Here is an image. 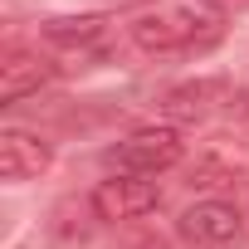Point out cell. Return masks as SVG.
Segmentation results:
<instances>
[{"mask_svg":"<svg viewBox=\"0 0 249 249\" xmlns=\"http://www.w3.org/2000/svg\"><path fill=\"white\" fill-rule=\"evenodd\" d=\"M103 25H107L103 15H64V20H44L39 35H44L49 44H69V49H73V44H93V39L103 35Z\"/></svg>","mask_w":249,"mask_h":249,"instance_id":"cell-8","label":"cell"},{"mask_svg":"<svg viewBox=\"0 0 249 249\" xmlns=\"http://www.w3.org/2000/svg\"><path fill=\"white\" fill-rule=\"evenodd\" d=\"M54 78V64L35 49H5L0 59V103H20Z\"/></svg>","mask_w":249,"mask_h":249,"instance_id":"cell-7","label":"cell"},{"mask_svg":"<svg viewBox=\"0 0 249 249\" xmlns=\"http://www.w3.org/2000/svg\"><path fill=\"white\" fill-rule=\"evenodd\" d=\"M181 234L191 244H205V249H225L239 239V210L230 200H200L181 215Z\"/></svg>","mask_w":249,"mask_h":249,"instance_id":"cell-6","label":"cell"},{"mask_svg":"<svg viewBox=\"0 0 249 249\" xmlns=\"http://www.w3.org/2000/svg\"><path fill=\"white\" fill-rule=\"evenodd\" d=\"M205 98H210L205 83H186V88H171V93H166L161 112H166L171 122H196V117L205 112Z\"/></svg>","mask_w":249,"mask_h":249,"instance_id":"cell-9","label":"cell"},{"mask_svg":"<svg viewBox=\"0 0 249 249\" xmlns=\"http://www.w3.org/2000/svg\"><path fill=\"white\" fill-rule=\"evenodd\" d=\"M49 161H54V147L39 132H25V127L0 132V176L5 181H35L49 171Z\"/></svg>","mask_w":249,"mask_h":249,"instance_id":"cell-5","label":"cell"},{"mask_svg":"<svg viewBox=\"0 0 249 249\" xmlns=\"http://www.w3.org/2000/svg\"><path fill=\"white\" fill-rule=\"evenodd\" d=\"M181 157H186V142H181V132L171 127H137L127 142L117 147V161L127 166L132 176H157V171H171V166H181Z\"/></svg>","mask_w":249,"mask_h":249,"instance_id":"cell-2","label":"cell"},{"mask_svg":"<svg viewBox=\"0 0 249 249\" xmlns=\"http://www.w3.org/2000/svg\"><path fill=\"white\" fill-rule=\"evenodd\" d=\"M161 205V191H157V181H147V176H107V181H98L93 186V215L98 220H107V225H122V220H142V215H152Z\"/></svg>","mask_w":249,"mask_h":249,"instance_id":"cell-1","label":"cell"},{"mask_svg":"<svg viewBox=\"0 0 249 249\" xmlns=\"http://www.w3.org/2000/svg\"><path fill=\"white\" fill-rule=\"evenodd\" d=\"M186 186L191 191H239L249 186V157L234 147H205L186 166Z\"/></svg>","mask_w":249,"mask_h":249,"instance_id":"cell-4","label":"cell"},{"mask_svg":"<svg viewBox=\"0 0 249 249\" xmlns=\"http://www.w3.org/2000/svg\"><path fill=\"white\" fill-rule=\"evenodd\" d=\"M200 30L196 10H147L132 20V44L147 54H171V49H191Z\"/></svg>","mask_w":249,"mask_h":249,"instance_id":"cell-3","label":"cell"}]
</instances>
